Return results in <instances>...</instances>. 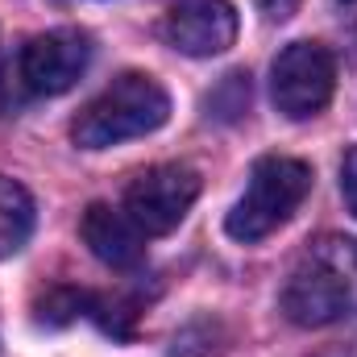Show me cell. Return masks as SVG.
<instances>
[{
    "label": "cell",
    "instance_id": "cell-8",
    "mask_svg": "<svg viewBox=\"0 0 357 357\" xmlns=\"http://www.w3.org/2000/svg\"><path fill=\"white\" fill-rule=\"evenodd\" d=\"M88 250L112 270H133L146 258V233L125 216V208H108V204H91L79 225Z\"/></svg>",
    "mask_w": 357,
    "mask_h": 357
},
{
    "label": "cell",
    "instance_id": "cell-12",
    "mask_svg": "<svg viewBox=\"0 0 357 357\" xmlns=\"http://www.w3.org/2000/svg\"><path fill=\"white\" fill-rule=\"evenodd\" d=\"M345 4H357V0H345Z\"/></svg>",
    "mask_w": 357,
    "mask_h": 357
},
{
    "label": "cell",
    "instance_id": "cell-3",
    "mask_svg": "<svg viewBox=\"0 0 357 357\" xmlns=\"http://www.w3.org/2000/svg\"><path fill=\"white\" fill-rule=\"evenodd\" d=\"M312 191V167L299 162V158H282V154H266L254 162L250 183H245V195L233 204L225 229L233 241H262L274 229H282L295 208L307 199Z\"/></svg>",
    "mask_w": 357,
    "mask_h": 357
},
{
    "label": "cell",
    "instance_id": "cell-1",
    "mask_svg": "<svg viewBox=\"0 0 357 357\" xmlns=\"http://www.w3.org/2000/svg\"><path fill=\"white\" fill-rule=\"evenodd\" d=\"M282 316L299 328H328L357 320V241L354 237H316L282 287Z\"/></svg>",
    "mask_w": 357,
    "mask_h": 357
},
{
    "label": "cell",
    "instance_id": "cell-4",
    "mask_svg": "<svg viewBox=\"0 0 357 357\" xmlns=\"http://www.w3.org/2000/svg\"><path fill=\"white\" fill-rule=\"evenodd\" d=\"M337 88V63L320 42H291L270 67V96L287 121H307L324 112Z\"/></svg>",
    "mask_w": 357,
    "mask_h": 357
},
{
    "label": "cell",
    "instance_id": "cell-2",
    "mask_svg": "<svg viewBox=\"0 0 357 357\" xmlns=\"http://www.w3.org/2000/svg\"><path fill=\"white\" fill-rule=\"evenodd\" d=\"M171 116V96L154 75L142 71H125L116 75L96 100L84 104V112L71 125V137L84 150H108L121 146L129 137H146L154 129H162Z\"/></svg>",
    "mask_w": 357,
    "mask_h": 357
},
{
    "label": "cell",
    "instance_id": "cell-7",
    "mask_svg": "<svg viewBox=\"0 0 357 357\" xmlns=\"http://www.w3.org/2000/svg\"><path fill=\"white\" fill-rule=\"evenodd\" d=\"M162 38L178 54L216 59L237 42V13L229 0H175L167 8Z\"/></svg>",
    "mask_w": 357,
    "mask_h": 357
},
{
    "label": "cell",
    "instance_id": "cell-10",
    "mask_svg": "<svg viewBox=\"0 0 357 357\" xmlns=\"http://www.w3.org/2000/svg\"><path fill=\"white\" fill-rule=\"evenodd\" d=\"M341 195H345L349 212L357 216V146L345 154V162H341Z\"/></svg>",
    "mask_w": 357,
    "mask_h": 357
},
{
    "label": "cell",
    "instance_id": "cell-6",
    "mask_svg": "<svg viewBox=\"0 0 357 357\" xmlns=\"http://www.w3.org/2000/svg\"><path fill=\"white\" fill-rule=\"evenodd\" d=\"M91 67V38L84 29H50L21 46L17 79L29 96H63Z\"/></svg>",
    "mask_w": 357,
    "mask_h": 357
},
{
    "label": "cell",
    "instance_id": "cell-11",
    "mask_svg": "<svg viewBox=\"0 0 357 357\" xmlns=\"http://www.w3.org/2000/svg\"><path fill=\"white\" fill-rule=\"evenodd\" d=\"M258 4V13L266 17V21H287L295 8H299V0H254Z\"/></svg>",
    "mask_w": 357,
    "mask_h": 357
},
{
    "label": "cell",
    "instance_id": "cell-5",
    "mask_svg": "<svg viewBox=\"0 0 357 357\" xmlns=\"http://www.w3.org/2000/svg\"><path fill=\"white\" fill-rule=\"evenodd\" d=\"M199 195V175L183 162H158L125 187V216L146 237H167L183 225Z\"/></svg>",
    "mask_w": 357,
    "mask_h": 357
},
{
    "label": "cell",
    "instance_id": "cell-9",
    "mask_svg": "<svg viewBox=\"0 0 357 357\" xmlns=\"http://www.w3.org/2000/svg\"><path fill=\"white\" fill-rule=\"evenodd\" d=\"M33 233V199L17 178L0 175V262L21 254Z\"/></svg>",
    "mask_w": 357,
    "mask_h": 357
}]
</instances>
